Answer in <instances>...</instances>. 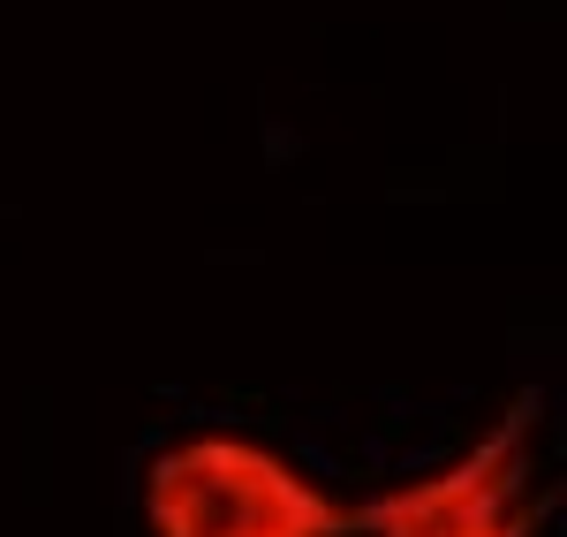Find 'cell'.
Instances as JSON below:
<instances>
[{
	"instance_id": "1",
	"label": "cell",
	"mask_w": 567,
	"mask_h": 537,
	"mask_svg": "<svg viewBox=\"0 0 567 537\" xmlns=\"http://www.w3.org/2000/svg\"><path fill=\"white\" fill-rule=\"evenodd\" d=\"M144 537H355L363 499L235 424H197L136 477Z\"/></svg>"
},
{
	"instance_id": "2",
	"label": "cell",
	"mask_w": 567,
	"mask_h": 537,
	"mask_svg": "<svg viewBox=\"0 0 567 537\" xmlns=\"http://www.w3.org/2000/svg\"><path fill=\"white\" fill-rule=\"evenodd\" d=\"M553 477L537 447V402H515L462 454L363 499L355 537H545Z\"/></svg>"
}]
</instances>
